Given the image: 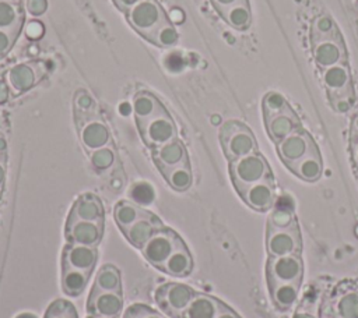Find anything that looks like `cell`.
<instances>
[{
    "mask_svg": "<svg viewBox=\"0 0 358 318\" xmlns=\"http://www.w3.org/2000/svg\"><path fill=\"white\" fill-rule=\"evenodd\" d=\"M6 152H7V141L4 139V137L0 135V155L4 156Z\"/></svg>",
    "mask_w": 358,
    "mask_h": 318,
    "instance_id": "53",
    "label": "cell"
},
{
    "mask_svg": "<svg viewBox=\"0 0 358 318\" xmlns=\"http://www.w3.org/2000/svg\"><path fill=\"white\" fill-rule=\"evenodd\" d=\"M351 158L354 165L358 167V139L351 141Z\"/></svg>",
    "mask_w": 358,
    "mask_h": 318,
    "instance_id": "52",
    "label": "cell"
},
{
    "mask_svg": "<svg viewBox=\"0 0 358 318\" xmlns=\"http://www.w3.org/2000/svg\"><path fill=\"white\" fill-rule=\"evenodd\" d=\"M43 318H78V315L73 303L64 298H57L48 305Z\"/></svg>",
    "mask_w": 358,
    "mask_h": 318,
    "instance_id": "35",
    "label": "cell"
},
{
    "mask_svg": "<svg viewBox=\"0 0 358 318\" xmlns=\"http://www.w3.org/2000/svg\"><path fill=\"white\" fill-rule=\"evenodd\" d=\"M224 305L214 296L196 293L180 318H215Z\"/></svg>",
    "mask_w": 358,
    "mask_h": 318,
    "instance_id": "21",
    "label": "cell"
},
{
    "mask_svg": "<svg viewBox=\"0 0 358 318\" xmlns=\"http://www.w3.org/2000/svg\"><path fill=\"white\" fill-rule=\"evenodd\" d=\"M338 28L336 25V22L333 21L331 17L326 15V14H320L317 15L310 25V38L312 42L315 40H323V39H330V38H336L338 36Z\"/></svg>",
    "mask_w": 358,
    "mask_h": 318,
    "instance_id": "33",
    "label": "cell"
},
{
    "mask_svg": "<svg viewBox=\"0 0 358 318\" xmlns=\"http://www.w3.org/2000/svg\"><path fill=\"white\" fill-rule=\"evenodd\" d=\"M267 283H301L303 262L299 254L270 257L267 261Z\"/></svg>",
    "mask_w": 358,
    "mask_h": 318,
    "instance_id": "7",
    "label": "cell"
},
{
    "mask_svg": "<svg viewBox=\"0 0 358 318\" xmlns=\"http://www.w3.org/2000/svg\"><path fill=\"white\" fill-rule=\"evenodd\" d=\"M103 236V223L80 220L69 215L64 226V237L70 244L96 247Z\"/></svg>",
    "mask_w": 358,
    "mask_h": 318,
    "instance_id": "9",
    "label": "cell"
},
{
    "mask_svg": "<svg viewBox=\"0 0 358 318\" xmlns=\"http://www.w3.org/2000/svg\"><path fill=\"white\" fill-rule=\"evenodd\" d=\"M7 1H13V3H21L22 0H7Z\"/></svg>",
    "mask_w": 358,
    "mask_h": 318,
    "instance_id": "57",
    "label": "cell"
},
{
    "mask_svg": "<svg viewBox=\"0 0 358 318\" xmlns=\"http://www.w3.org/2000/svg\"><path fill=\"white\" fill-rule=\"evenodd\" d=\"M161 173L165 177L166 183L176 191H186L192 186L193 176H192L189 160L176 167L162 170Z\"/></svg>",
    "mask_w": 358,
    "mask_h": 318,
    "instance_id": "31",
    "label": "cell"
},
{
    "mask_svg": "<svg viewBox=\"0 0 358 318\" xmlns=\"http://www.w3.org/2000/svg\"><path fill=\"white\" fill-rule=\"evenodd\" d=\"M122 308H123L122 293L103 292L92 286L87 300L88 315L117 318V315L122 312Z\"/></svg>",
    "mask_w": 358,
    "mask_h": 318,
    "instance_id": "12",
    "label": "cell"
},
{
    "mask_svg": "<svg viewBox=\"0 0 358 318\" xmlns=\"http://www.w3.org/2000/svg\"><path fill=\"white\" fill-rule=\"evenodd\" d=\"M192 269L193 258L189 248L183 243L173 251V254L168 258L161 271L173 278H185L192 272Z\"/></svg>",
    "mask_w": 358,
    "mask_h": 318,
    "instance_id": "23",
    "label": "cell"
},
{
    "mask_svg": "<svg viewBox=\"0 0 358 318\" xmlns=\"http://www.w3.org/2000/svg\"><path fill=\"white\" fill-rule=\"evenodd\" d=\"M229 174L235 190L241 191L271 174V170L264 156L256 151L229 162Z\"/></svg>",
    "mask_w": 358,
    "mask_h": 318,
    "instance_id": "3",
    "label": "cell"
},
{
    "mask_svg": "<svg viewBox=\"0 0 358 318\" xmlns=\"http://www.w3.org/2000/svg\"><path fill=\"white\" fill-rule=\"evenodd\" d=\"M185 241L172 229L164 226L144 244L141 252L147 262L161 271L168 258Z\"/></svg>",
    "mask_w": 358,
    "mask_h": 318,
    "instance_id": "4",
    "label": "cell"
},
{
    "mask_svg": "<svg viewBox=\"0 0 358 318\" xmlns=\"http://www.w3.org/2000/svg\"><path fill=\"white\" fill-rule=\"evenodd\" d=\"M196 292L183 283H166L155 290V301L171 318H180Z\"/></svg>",
    "mask_w": 358,
    "mask_h": 318,
    "instance_id": "5",
    "label": "cell"
},
{
    "mask_svg": "<svg viewBox=\"0 0 358 318\" xmlns=\"http://www.w3.org/2000/svg\"><path fill=\"white\" fill-rule=\"evenodd\" d=\"M312 57L320 70L347 63V50L341 35L312 42Z\"/></svg>",
    "mask_w": 358,
    "mask_h": 318,
    "instance_id": "11",
    "label": "cell"
},
{
    "mask_svg": "<svg viewBox=\"0 0 358 318\" xmlns=\"http://www.w3.org/2000/svg\"><path fill=\"white\" fill-rule=\"evenodd\" d=\"M266 248L270 257L299 254L302 250V238L298 223L282 229L267 226Z\"/></svg>",
    "mask_w": 358,
    "mask_h": 318,
    "instance_id": "8",
    "label": "cell"
},
{
    "mask_svg": "<svg viewBox=\"0 0 358 318\" xmlns=\"http://www.w3.org/2000/svg\"><path fill=\"white\" fill-rule=\"evenodd\" d=\"M8 84L0 80V103H4L8 99Z\"/></svg>",
    "mask_w": 358,
    "mask_h": 318,
    "instance_id": "49",
    "label": "cell"
},
{
    "mask_svg": "<svg viewBox=\"0 0 358 318\" xmlns=\"http://www.w3.org/2000/svg\"><path fill=\"white\" fill-rule=\"evenodd\" d=\"M133 110L136 116L137 124L147 121L148 119L154 117L155 114L165 110L164 105L150 92L140 91L136 93L133 100Z\"/></svg>",
    "mask_w": 358,
    "mask_h": 318,
    "instance_id": "25",
    "label": "cell"
},
{
    "mask_svg": "<svg viewBox=\"0 0 358 318\" xmlns=\"http://www.w3.org/2000/svg\"><path fill=\"white\" fill-rule=\"evenodd\" d=\"M266 131L270 137V139L275 144L282 141L285 137L301 128L299 117L294 110H288L280 114H275L270 119L264 120Z\"/></svg>",
    "mask_w": 358,
    "mask_h": 318,
    "instance_id": "18",
    "label": "cell"
},
{
    "mask_svg": "<svg viewBox=\"0 0 358 318\" xmlns=\"http://www.w3.org/2000/svg\"><path fill=\"white\" fill-rule=\"evenodd\" d=\"M236 1H238V0H211V3L214 4V7L217 8L218 13H221L222 10H225V8H228L229 6L235 4Z\"/></svg>",
    "mask_w": 358,
    "mask_h": 318,
    "instance_id": "47",
    "label": "cell"
},
{
    "mask_svg": "<svg viewBox=\"0 0 358 318\" xmlns=\"http://www.w3.org/2000/svg\"><path fill=\"white\" fill-rule=\"evenodd\" d=\"M129 24L147 40L169 20L157 0H141L127 11Z\"/></svg>",
    "mask_w": 358,
    "mask_h": 318,
    "instance_id": "2",
    "label": "cell"
},
{
    "mask_svg": "<svg viewBox=\"0 0 358 318\" xmlns=\"http://www.w3.org/2000/svg\"><path fill=\"white\" fill-rule=\"evenodd\" d=\"M7 84L8 86L15 92V93H21L25 92L28 89H31L38 80L41 78L36 68L34 66L29 64H18V66H13L8 71H7Z\"/></svg>",
    "mask_w": 358,
    "mask_h": 318,
    "instance_id": "22",
    "label": "cell"
},
{
    "mask_svg": "<svg viewBox=\"0 0 358 318\" xmlns=\"http://www.w3.org/2000/svg\"><path fill=\"white\" fill-rule=\"evenodd\" d=\"M292 318H316V317L309 314V312H305V311H298V312L294 314Z\"/></svg>",
    "mask_w": 358,
    "mask_h": 318,
    "instance_id": "54",
    "label": "cell"
},
{
    "mask_svg": "<svg viewBox=\"0 0 358 318\" xmlns=\"http://www.w3.org/2000/svg\"><path fill=\"white\" fill-rule=\"evenodd\" d=\"M4 180H6V162H4V156L0 155V191L4 186Z\"/></svg>",
    "mask_w": 358,
    "mask_h": 318,
    "instance_id": "51",
    "label": "cell"
},
{
    "mask_svg": "<svg viewBox=\"0 0 358 318\" xmlns=\"http://www.w3.org/2000/svg\"><path fill=\"white\" fill-rule=\"evenodd\" d=\"M15 318H38V317L35 314H31V312H21Z\"/></svg>",
    "mask_w": 358,
    "mask_h": 318,
    "instance_id": "55",
    "label": "cell"
},
{
    "mask_svg": "<svg viewBox=\"0 0 358 318\" xmlns=\"http://www.w3.org/2000/svg\"><path fill=\"white\" fill-rule=\"evenodd\" d=\"M268 289L274 304L281 310H288L298 298L301 283H273Z\"/></svg>",
    "mask_w": 358,
    "mask_h": 318,
    "instance_id": "30",
    "label": "cell"
},
{
    "mask_svg": "<svg viewBox=\"0 0 358 318\" xmlns=\"http://www.w3.org/2000/svg\"><path fill=\"white\" fill-rule=\"evenodd\" d=\"M94 287L103 292L122 293V279L119 269L113 265H103L96 272Z\"/></svg>",
    "mask_w": 358,
    "mask_h": 318,
    "instance_id": "32",
    "label": "cell"
},
{
    "mask_svg": "<svg viewBox=\"0 0 358 318\" xmlns=\"http://www.w3.org/2000/svg\"><path fill=\"white\" fill-rule=\"evenodd\" d=\"M320 71V78L327 91V95L340 93L352 88L351 71L347 63H340Z\"/></svg>",
    "mask_w": 358,
    "mask_h": 318,
    "instance_id": "20",
    "label": "cell"
},
{
    "mask_svg": "<svg viewBox=\"0 0 358 318\" xmlns=\"http://www.w3.org/2000/svg\"><path fill=\"white\" fill-rule=\"evenodd\" d=\"M42 33H43V25L39 21H32L28 24L27 36H29L31 39H38L42 36Z\"/></svg>",
    "mask_w": 358,
    "mask_h": 318,
    "instance_id": "45",
    "label": "cell"
},
{
    "mask_svg": "<svg viewBox=\"0 0 358 318\" xmlns=\"http://www.w3.org/2000/svg\"><path fill=\"white\" fill-rule=\"evenodd\" d=\"M294 174L305 181H316L323 173V162L316 142L310 144L309 151L303 158L288 167Z\"/></svg>",
    "mask_w": 358,
    "mask_h": 318,
    "instance_id": "17",
    "label": "cell"
},
{
    "mask_svg": "<svg viewBox=\"0 0 358 318\" xmlns=\"http://www.w3.org/2000/svg\"><path fill=\"white\" fill-rule=\"evenodd\" d=\"M220 14L227 21V24L238 31H246L250 26L252 11L249 0H238L235 4L222 10Z\"/></svg>",
    "mask_w": 358,
    "mask_h": 318,
    "instance_id": "27",
    "label": "cell"
},
{
    "mask_svg": "<svg viewBox=\"0 0 358 318\" xmlns=\"http://www.w3.org/2000/svg\"><path fill=\"white\" fill-rule=\"evenodd\" d=\"M69 215L76 219L87 220V222H96V223L105 222L103 205H102L101 199L96 195L90 194V192L80 195L74 201Z\"/></svg>",
    "mask_w": 358,
    "mask_h": 318,
    "instance_id": "19",
    "label": "cell"
},
{
    "mask_svg": "<svg viewBox=\"0 0 358 318\" xmlns=\"http://www.w3.org/2000/svg\"><path fill=\"white\" fill-rule=\"evenodd\" d=\"M358 139V114L354 116L352 123H351V135H350V142Z\"/></svg>",
    "mask_w": 358,
    "mask_h": 318,
    "instance_id": "50",
    "label": "cell"
},
{
    "mask_svg": "<svg viewBox=\"0 0 358 318\" xmlns=\"http://www.w3.org/2000/svg\"><path fill=\"white\" fill-rule=\"evenodd\" d=\"M215 318H241V317H239L232 308H229V307L225 304Z\"/></svg>",
    "mask_w": 358,
    "mask_h": 318,
    "instance_id": "48",
    "label": "cell"
},
{
    "mask_svg": "<svg viewBox=\"0 0 358 318\" xmlns=\"http://www.w3.org/2000/svg\"><path fill=\"white\" fill-rule=\"evenodd\" d=\"M313 138L302 127L277 144V152L282 163L289 167L306 155Z\"/></svg>",
    "mask_w": 358,
    "mask_h": 318,
    "instance_id": "13",
    "label": "cell"
},
{
    "mask_svg": "<svg viewBox=\"0 0 358 318\" xmlns=\"http://www.w3.org/2000/svg\"><path fill=\"white\" fill-rule=\"evenodd\" d=\"M262 107H263L264 120L270 119V117H273L275 114L292 110V107L289 106L287 99L280 92H275V91H270V92H267L263 96Z\"/></svg>",
    "mask_w": 358,
    "mask_h": 318,
    "instance_id": "34",
    "label": "cell"
},
{
    "mask_svg": "<svg viewBox=\"0 0 358 318\" xmlns=\"http://www.w3.org/2000/svg\"><path fill=\"white\" fill-rule=\"evenodd\" d=\"M137 127L143 141L145 142V145L151 148L161 146L175 139L178 134L176 126L169 113L166 112V109L155 114L154 117L148 119L147 121L137 124Z\"/></svg>",
    "mask_w": 358,
    "mask_h": 318,
    "instance_id": "6",
    "label": "cell"
},
{
    "mask_svg": "<svg viewBox=\"0 0 358 318\" xmlns=\"http://www.w3.org/2000/svg\"><path fill=\"white\" fill-rule=\"evenodd\" d=\"M152 43L158 45V46H172L178 42V32L176 29L173 28V25L171 24V21H168L166 24H164L151 38Z\"/></svg>",
    "mask_w": 358,
    "mask_h": 318,
    "instance_id": "38",
    "label": "cell"
},
{
    "mask_svg": "<svg viewBox=\"0 0 358 318\" xmlns=\"http://www.w3.org/2000/svg\"><path fill=\"white\" fill-rule=\"evenodd\" d=\"M336 312L340 318H358V294H343L336 303Z\"/></svg>",
    "mask_w": 358,
    "mask_h": 318,
    "instance_id": "36",
    "label": "cell"
},
{
    "mask_svg": "<svg viewBox=\"0 0 358 318\" xmlns=\"http://www.w3.org/2000/svg\"><path fill=\"white\" fill-rule=\"evenodd\" d=\"M81 141L85 148L90 151H96L99 148H103L109 141V130L101 120H90L87 121L81 131Z\"/></svg>",
    "mask_w": 358,
    "mask_h": 318,
    "instance_id": "24",
    "label": "cell"
},
{
    "mask_svg": "<svg viewBox=\"0 0 358 318\" xmlns=\"http://www.w3.org/2000/svg\"><path fill=\"white\" fill-rule=\"evenodd\" d=\"M329 98V102L331 105V107L338 112V113H344L347 110L351 109L352 103H354V99H355V93H354V88L348 89V91H344V92H340V93H331V95H327Z\"/></svg>",
    "mask_w": 358,
    "mask_h": 318,
    "instance_id": "39",
    "label": "cell"
},
{
    "mask_svg": "<svg viewBox=\"0 0 358 318\" xmlns=\"http://www.w3.org/2000/svg\"><path fill=\"white\" fill-rule=\"evenodd\" d=\"M138 1H141V0H113L115 6H116L119 10L126 11V13H127L133 6H136Z\"/></svg>",
    "mask_w": 358,
    "mask_h": 318,
    "instance_id": "46",
    "label": "cell"
},
{
    "mask_svg": "<svg viewBox=\"0 0 358 318\" xmlns=\"http://www.w3.org/2000/svg\"><path fill=\"white\" fill-rule=\"evenodd\" d=\"M76 106L81 112H88L90 109L94 107V100L85 92H78L76 96Z\"/></svg>",
    "mask_w": 358,
    "mask_h": 318,
    "instance_id": "43",
    "label": "cell"
},
{
    "mask_svg": "<svg viewBox=\"0 0 358 318\" xmlns=\"http://www.w3.org/2000/svg\"><path fill=\"white\" fill-rule=\"evenodd\" d=\"M123 318H165V317L144 304H133L126 308Z\"/></svg>",
    "mask_w": 358,
    "mask_h": 318,
    "instance_id": "40",
    "label": "cell"
},
{
    "mask_svg": "<svg viewBox=\"0 0 358 318\" xmlns=\"http://www.w3.org/2000/svg\"><path fill=\"white\" fill-rule=\"evenodd\" d=\"M88 318H109V317H96V315H88Z\"/></svg>",
    "mask_w": 358,
    "mask_h": 318,
    "instance_id": "56",
    "label": "cell"
},
{
    "mask_svg": "<svg viewBox=\"0 0 358 318\" xmlns=\"http://www.w3.org/2000/svg\"><path fill=\"white\" fill-rule=\"evenodd\" d=\"M220 142L229 162L257 151V142L248 126L238 120H228L220 128Z\"/></svg>",
    "mask_w": 358,
    "mask_h": 318,
    "instance_id": "1",
    "label": "cell"
},
{
    "mask_svg": "<svg viewBox=\"0 0 358 318\" xmlns=\"http://www.w3.org/2000/svg\"><path fill=\"white\" fill-rule=\"evenodd\" d=\"M238 194L241 195L243 202L252 209L259 212L268 211L273 206L274 198H275L273 174H268L263 180L245 187L243 190L238 191Z\"/></svg>",
    "mask_w": 358,
    "mask_h": 318,
    "instance_id": "10",
    "label": "cell"
},
{
    "mask_svg": "<svg viewBox=\"0 0 358 318\" xmlns=\"http://www.w3.org/2000/svg\"><path fill=\"white\" fill-rule=\"evenodd\" d=\"M152 159H154L157 167L159 169V172L176 167L189 160L186 148L182 144V141H179L178 138H175L161 146L152 148Z\"/></svg>",
    "mask_w": 358,
    "mask_h": 318,
    "instance_id": "15",
    "label": "cell"
},
{
    "mask_svg": "<svg viewBox=\"0 0 358 318\" xmlns=\"http://www.w3.org/2000/svg\"><path fill=\"white\" fill-rule=\"evenodd\" d=\"M164 227L159 218H157L154 213H150L145 218L138 219L134 222L130 227H127L123 234L126 236L127 241L134 245L136 248H143L144 244L158 232Z\"/></svg>",
    "mask_w": 358,
    "mask_h": 318,
    "instance_id": "16",
    "label": "cell"
},
{
    "mask_svg": "<svg viewBox=\"0 0 358 318\" xmlns=\"http://www.w3.org/2000/svg\"><path fill=\"white\" fill-rule=\"evenodd\" d=\"M115 160V155L112 152V149L103 146V148H99L96 151H92V155H91V162L92 165L99 169V170H103V169H108Z\"/></svg>",
    "mask_w": 358,
    "mask_h": 318,
    "instance_id": "41",
    "label": "cell"
},
{
    "mask_svg": "<svg viewBox=\"0 0 358 318\" xmlns=\"http://www.w3.org/2000/svg\"><path fill=\"white\" fill-rule=\"evenodd\" d=\"M294 225H296V218H295L292 209H289V208H280V206L275 208L271 212L268 223H267V226L278 227V229L289 227V226H294Z\"/></svg>",
    "mask_w": 358,
    "mask_h": 318,
    "instance_id": "37",
    "label": "cell"
},
{
    "mask_svg": "<svg viewBox=\"0 0 358 318\" xmlns=\"http://www.w3.org/2000/svg\"><path fill=\"white\" fill-rule=\"evenodd\" d=\"M150 213H151L150 211H147L133 202H129V201L117 202L113 209L115 222L122 232H124L127 227H130L138 219L148 216Z\"/></svg>",
    "mask_w": 358,
    "mask_h": 318,
    "instance_id": "28",
    "label": "cell"
},
{
    "mask_svg": "<svg viewBox=\"0 0 358 318\" xmlns=\"http://www.w3.org/2000/svg\"><path fill=\"white\" fill-rule=\"evenodd\" d=\"M91 272H84L73 268H62V276H60V283H62V290L67 296L77 297L80 296L85 286L88 285Z\"/></svg>",
    "mask_w": 358,
    "mask_h": 318,
    "instance_id": "29",
    "label": "cell"
},
{
    "mask_svg": "<svg viewBox=\"0 0 358 318\" xmlns=\"http://www.w3.org/2000/svg\"><path fill=\"white\" fill-rule=\"evenodd\" d=\"M24 24V10L20 3L0 0V29L20 35Z\"/></svg>",
    "mask_w": 358,
    "mask_h": 318,
    "instance_id": "26",
    "label": "cell"
},
{
    "mask_svg": "<svg viewBox=\"0 0 358 318\" xmlns=\"http://www.w3.org/2000/svg\"><path fill=\"white\" fill-rule=\"evenodd\" d=\"M96 259V247L67 243L62 251V268H73L92 273Z\"/></svg>",
    "mask_w": 358,
    "mask_h": 318,
    "instance_id": "14",
    "label": "cell"
},
{
    "mask_svg": "<svg viewBox=\"0 0 358 318\" xmlns=\"http://www.w3.org/2000/svg\"><path fill=\"white\" fill-rule=\"evenodd\" d=\"M27 8L32 15H41L48 8L46 0H27Z\"/></svg>",
    "mask_w": 358,
    "mask_h": 318,
    "instance_id": "44",
    "label": "cell"
},
{
    "mask_svg": "<svg viewBox=\"0 0 358 318\" xmlns=\"http://www.w3.org/2000/svg\"><path fill=\"white\" fill-rule=\"evenodd\" d=\"M17 38H18L17 33L0 29V57L6 56L11 50Z\"/></svg>",
    "mask_w": 358,
    "mask_h": 318,
    "instance_id": "42",
    "label": "cell"
}]
</instances>
